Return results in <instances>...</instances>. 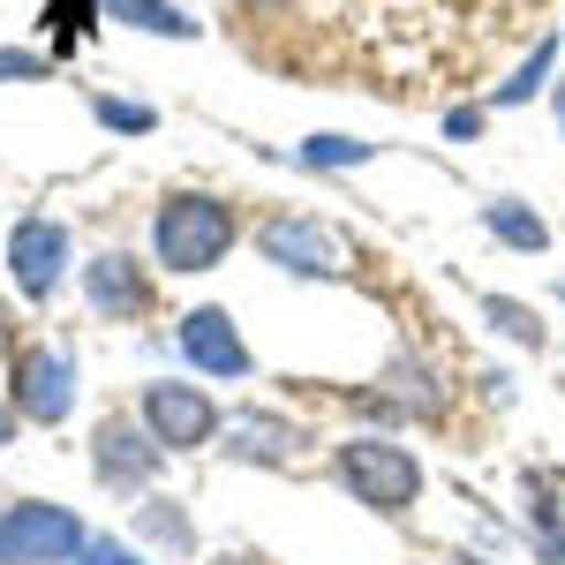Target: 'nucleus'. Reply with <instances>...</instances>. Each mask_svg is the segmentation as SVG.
<instances>
[{"label":"nucleus","mask_w":565,"mask_h":565,"mask_svg":"<svg viewBox=\"0 0 565 565\" xmlns=\"http://www.w3.org/2000/svg\"><path fill=\"white\" fill-rule=\"evenodd\" d=\"M362 407H370V415H415V423H430V415H445V392H437V377L423 362H392L385 392H370Z\"/></svg>","instance_id":"obj_12"},{"label":"nucleus","mask_w":565,"mask_h":565,"mask_svg":"<svg viewBox=\"0 0 565 565\" xmlns=\"http://www.w3.org/2000/svg\"><path fill=\"white\" fill-rule=\"evenodd\" d=\"M257 249L279 271H295V279H340L348 271V242L324 226V218H271L257 234Z\"/></svg>","instance_id":"obj_4"},{"label":"nucleus","mask_w":565,"mask_h":565,"mask_svg":"<svg viewBox=\"0 0 565 565\" xmlns=\"http://www.w3.org/2000/svg\"><path fill=\"white\" fill-rule=\"evenodd\" d=\"M90 114H98L106 129H121V136H143V129H151V106H136V98H106V90L90 98Z\"/></svg>","instance_id":"obj_19"},{"label":"nucleus","mask_w":565,"mask_h":565,"mask_svg":"<svg viewBox=\"0 0 565 565\" xmlns=\"http://www.w3.org/2000/svg\"><path fill=\"white\" fill-rule=\"evenodd\" d=\"M143 430L159 437L167 452H196L218 437V407L196 385H151L143 392Z\"/></svg>","instance_id":"obj_5"},{"label":"nucleus","mask_w":565,"mask_h":565,"mask_svg":"<svg viewBox=\"0 0 565 565\" xmlns=\"http://www.w3.org/2000/svg\"><path fill=\"white\" fill-rule=\"evenodd\" d=\"M437 565H490V558H437Z\"/></svg>","instance_id":"obj_25"},{"label":"nucleus","mask_w":565,"mask_h":565,"mask_svg":"<svg viewBox=\"0 0 565 565\" xmlns=\"http://www.w3.org/2000/svg\"><path fill=\"white\" fill-rule=\"evenodd\" d=\"M151 249L167 271H212L226 249H234V212L218 196H167L159 218H151Z\"/></svg>","instance_id":"obj_1"},{"label":"nucleus","mask_w":565,"mask_h":565,"mask_svg":"<svg viewBox=\"0 0 565 565\" xmlns=\"http://www.w3.org/2000/svg\"><path fill=\"white\" fill-rule=\"evenodd\" d=\"M551 68H558V39H535V45H527V61H521V68H513L498 90H490V98H498V106H527L535 90L551 84Z\"/></svg>","instance_id":"obj_16"},{"label":"nucleus","mask_w":565,"mask_h":565,"mask_svg":"<svg viewBox=\"0 0 565 565\" xmlns=\"http://www.w3.org/2000/svg\"><path fill=\"white\" fill-rule=\"evenodd\" d=\"M332 476L348 482L370 513H407L415 490H423V460L407 445H392V437H348L332 452Z\"/></svg>","instance_id":"obj_2"},{"label":"nucleus","mask_w":565,"mask_h":565,"mask_svg":"<svg viewBox=\"0 0 565 565\" xmlns=\"http://www.w3.org/2000/svg\"><path fill=\"white\" fill-rule=\"evenodd\" d=\"M90 468H98V482H114V490H136V482L159 468V437L129 430V423H106L98 445H90Z\"/></svg>","instance_id":"obj_9"},{"label":"nucleus","mask_w":565,"mask_h":565,"mask_svg":"<svg viewBox=\"0 0 565 565\" xmlns=\"http://www.w3.org/2000/svg\"><path fill=\"white\" fill-rule=\"evenodd\" d=\"M143 535H151V543H174V551H189V521H181L174 505H143Z\"/></svg>","instance_id":"obj_20"},{"label":"nucleus","mask_w":565,"mask_h":565,"mask_svg":"<svg viewBox=\"0 0 565 565\" xmlns=\"http://www.w3.org/2000/svg\"><path fill=\"white\" fill-rule=\"evenodd\" d=\"M84 295H90V309H106V317H136V309H143V271H136L129 257H98L84 271Z\"/></svg>","instance_id":"obj_13"},{"label":"nucleus","mask_w":565,"mask_h":565,"mask_svg":"<svg viewBox=\"0 0 565 565\" xmlns=\"http://www.w3.org/2000/svg\"><path fill=\"white\" fill-rule=\"evenodd\" d=\"M521 498H527V527H535L543 565H565V468H527Z\"/></svg>","instance_id":"obj_11"},{"label":"nucleus","mask_w":565,"mask_h":565,"mask_svg":"<svg viewBox=\"0 0 565 565\" xmlns=\"http://www.w3.org/2000/svg\"><path fill=\"white\" fill-rule=\"evenodd\" d=\"M302 452V430L279 423V415H226V460H249V468H287Z\"/></svg>","instance_id":"obj_10"},{"label":"nucleus","mask_w":565,"mask_h":565,"mask_svg":"<svg viewBox=\"0 0 565 565\" xmlns=\"http://www.w3.org/2000/svg\"><path fill=\"white\" fill-rule=\"evenodd\" d=\"M15 407H23L31 423H68V407H76V370H68V354H23V370H15Z\"/></svg>","instance_id":"obj_8"},{"label":"nucleus","mask_w":565,"mask_h":565,"mask_svg":"<svg viewBox=\"0 0 565 565\" xmlns=\"http://www.w3.org/2000/svg\"><path fill=\"white\" fill-rule=\"evenodd\" d=\"M8 437H15V415H8V407H0V445H8Z\"/></svg>","instance_id":"obj_24"},{"label":"nucleus","mask_w":565,"mask_h":565,"mask_svg":"<svg viewBox=\"0 0 565 565\" xmlns=\"http://www.w3.org/2000/svg\"><path fill=\"white\" fill-rule=\"evenodd\" d=\"M98 15L136 23V31H159V39H196V15H181L174 0H98Z\"/></svg>","instance_id":"obj_15"},{"label":"nucleus","mask_w":565,"mask_h":565,"mask_svg":"<svg viewBox=\"0 0 565 565\" xmlns=\"http://www.w3.org/2000/svg\"><path fill=\"white\" fill-rule=\"evenodd\" d=\"M8 264H15V287H23L31 302H45V295L61 287V271H68V226H61V218H15Z\"/></svg>","instance_id":"obj_6"},{"label":"nucleus","mask_w":565,"mask_h":565,"mask_svg":"<svg viewBox=\"0 0 565 565\" xmlns=\"http://www.w3.org/2000/svg\"><path fill=\"white\" fill-rule=\"evenodd\" d=\"M482 317H490V332L498 340H513V348H543V317L513 295H482Z\"/></svg>","instance_id":"obj_18"},{"label":"nucleus","mask_w":565,"mask_h":565,"mask_svg":"<svg viewBox=\"0 0 565 565\" xmlns=\"http://www.w3.org/2000/svg\"><path fill=\"white\" fill-rule=\"evenodd\" d=\"M84 551V527L61 505H15L0 521V565H68Z\"/></svg>","instance_id":"obj_3"},{"label":"nucleus","mask_w":565,"mask_h":565,"mask_svg":"<svg viewBox=\"0 0 565 565\" xmlns=\"http://www.w3.org/2000/svg\"><path fill=\"white\" fill-rule=\"evenodd\" d=\"M181 354L204 377H249V348H242V332H234L226 309H189L181 317Z\"/></svg>","instance_id":"obj_7"},{"label":"nucleus","mask_w":565,"mask_h":565,"mask_svg":"<svg viewBox=\"0 0 565 565\" xmlns=\"http://www.w3.org/2000/svg\"><path fill=\"white\" fill-rule=\"evenodd\" d=\"M68 565H143V558H136L129 543H106V535H84V551H76Z\"/></svg>","instance_id":"obj_21"},{"label":"nucleus","mask_w":565,"mask_h":565,"mask_svg":"<svg viewBox=\"0 0 565 565\" xmlns=\"http://www.w3.org/2000/svg\"><path fill=\"white\" fill-rule=\"evenodd\" d=\"M482 226L505 242V249H521V257H535V249H551V226H543V212H527V204H513V196H498V204H482Z\"/></svg>","instance_id":"obj_14"},{"label":"nucleus","mask_w":565,"mask_h":565,"mask_svg":"<svg viewBox=\"0 0 565 565\" xmlns=\"http://www.w3.org/2000/svg\"><path fill=\"white\" fill-rule=\"evenodd\" d=\"M295 159H302L309 174H340V167H370V159H377V143H362V136H309Z\"/></svg>","instance_id":"obj_17"},{"label":"nucleus","mask_w":565,"mask_h":565,"mask_svg":"<svg viewBox=\"0 0 565 565\" xmlns=\"http://www.w3.org/2000/svg\"><path fill=\"white\" fill-rule=\"evenodd\" d=\"M0 76H8V84H39L45 61H39V53H15V45H0Z\"/></svg>","instance_id":"obj_22"},{"label":"nucleus","mask_w":565,"mask_h":565,"mask_svg":"<svg viewBox=\"0 0 565 565\" xmlns=\"http://www.w3.org/2000/svg\"><path fill=\"white\" fill-rule=\"evenodd\" d=\"M445 136H468V143H476V136H482V114H476V106H452V114H445Z\"/></svg>","instance_id":"obj_23"}]
</instances>
